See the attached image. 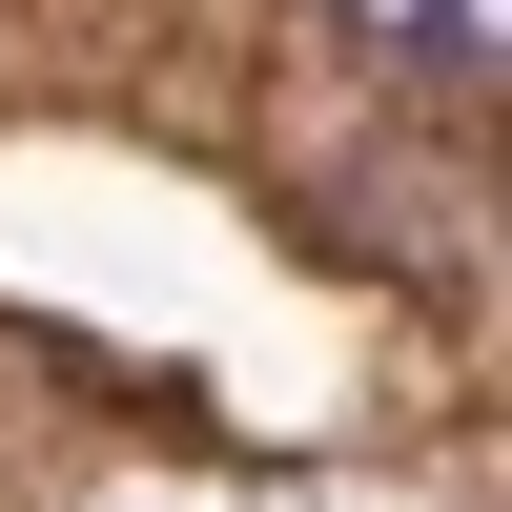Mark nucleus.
Returning a JSON list of instances; mask_svg holds the SVG:
<instances>
[{
	"mask_svg": "<svg viewBox=\"0 0 512 512\" xmlns=\"http://www.w3.org/2000/svg\"><path fill=\"white\" fill-rule=\"evenodd\" d=\"M369 62H410L431 103H492V0H328Z\"/></svg>",
	"mask_w": 512,
	"mask_h": 512,
	"instance_id": "nucleus-1",
	"label": "nucleus"
}]
</instances>
